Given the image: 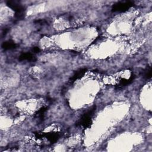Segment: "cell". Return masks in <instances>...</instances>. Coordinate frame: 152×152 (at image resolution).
Listing matches in <instances>:
<instances>
[{"mask_svg":"<svg viewBox=\"0 0 152 152\" xmlns=\"http://www.w3.org/2000/svg\"><path fill=\"white\" fill-rule=\"evenodd\" d=\"M7 5L15 12L16 19H23L24 17V7L20 3L15 1H7Z\"/></svg>","mask_w":152,"mask_h":152,"instance_id":"1","label":"cell"},{"mask_svg":"<svg viewBox=\"0 0 152 152\" xmlns=\"http://www.w3.org/2000/svg\"><path fill=\"white\" fill-rule=\"evenodd\" d=\"M95 107H93L85 113L78 122V124L84 128L88 127L91 124V117L95 111Z\"/></svg>","mask_w":152,"mask_h":152,"instance_id":"2","label":"cell"},{"mask_svg":"<svg viewBox=\"0 0 152 152\" xmlns=\"http://www.w3.org/2000/svg\"><path fill=\"white\" fill-rule=\"evenodd\" d=\"M134 3L131 1H120L113 4L112 11L114 12H124L133 6Z\"/></svg>","mask_w":152,"mask_h":152,"instance_id":"3","label":"cell"},{"mask_svg":"<svg viewBox=\"0 0 152 152\" xmlns=\"http://www.w3.org/2000/svg\"><path fill=\"white\" fill-rule=\"evenodd\" d=\"M45 137L48 139L49 142L54 143L58 140L59 135V134L57 132H48L45 134Z\"/></svg>","mask_w":152,"mask_h":152,"instance_id":"4","label":"cell"},{"mask_svg":"<svg viewBox=\"0 0 152 152\" xmlns=\"http://www.w3.org/2000/svg\"><path fill=\"white\" fill-rule=\"evenodd\" d=\"M86 71V69L85 68H83V69H80L79 70L77 71L74 74L72 75V77L70 79V82L72 83L73 82H74L75 80L79 79L80 78H81L83 75H84V74H85Z\"/></svg>","mask_w":152,"mask_h":152,"instance_id":"5","label":"cell"},{"mask_svg":"<svg viewBox=\"0 0 152 152\" xmlns=\"http://www.w3.org/2000/svg\"><path fill=\"white\" fill-rule=\"evenodd\" d=\"M20 61H34V56L31 53H22L18 58Z\"/></svg>","mask_w":152,"mask_h":152,"instance_id":"6","label":"cell"},{"mask_svg":"<svg viewBox=\"0 0 152 152\" xmlns=\"http://www.w3.org/2000/svg\"><path fill=\"white\" fill-rule=\"evenodd\" d=\"M16 45L15 43L11 40L4 42L2 44V48L5 50H8V49H12L14 48H15Z\"/></svg>","mask_w":152,"mask_h":152,"instance_id":"7","label":"cell"},{"mask_svg":"<svg viewBox=\"0 0 152 152\" xmlns=\"http://www.w3.org/2000/svg\"><path fill=\"white\" fill-rule=\"evenodd\" d=\"M144 76H145V77L146 78H151V67H150L148 69H147V70L145 71Z\"/></svg>","mask_w":152,"mask_h":152,"instance_id":"8","label":"cell"},{"mask_svg":"<svg viewBox=\"0 0 152 152\" xmlns=\"http://www.w3.org/2000/svg\"><path fill=\"white\" fill-rule=\"evenodd\" d=\"M39 50H40V49H39V48L38 47H34V48H33V51L34 52H35V53L39 52Z\"/></svg>","mask_w":152,"mask_h":152,"instance_id":"9","label":"cell"}]
</instances>
